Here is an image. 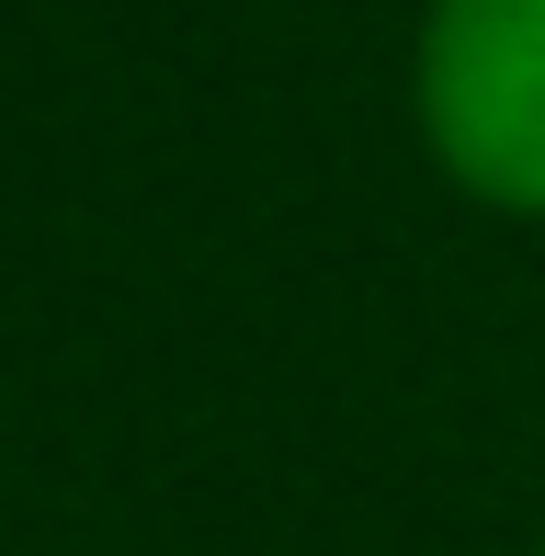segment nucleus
<instances>
[{"label":"nucleus","instance_id":"f257e3e1","mask_svg":"<svg viewBox=\"0 0 545 556\" xmlns=\"http://www.w3.org/2000/svg\"><path fill=\"white\" fill-rule=\"evenodd\" d=\"M420 148L500 216H545V0H432L409 46Z\"/></svg>","mask_w":545,"mask_h":556}]
</instances>
